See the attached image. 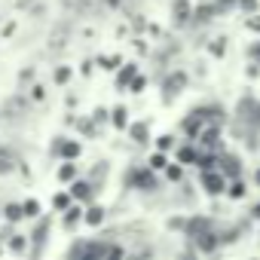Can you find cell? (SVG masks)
<instances>
[{
  "instance_id": "cell-1",
  "label": "cell",
  "mask_w": 260,
  "mask_h": 260,
  "mask_svg": "<svg viewBox=\"0 0 260 260\" xmlns=\"http://www.w3.org/2000/svg\"><path fill=\"white\" fill-rule=\"evenodd\" d=\"M25 113H28V101L22 95H13L0 104V116H7V119H22Z\"/></svg>"
},
{
  "instance_id": "cell-2",
  "label": "cell",
  "mask_w": 260,
  "mask_h": 260,
  "mask_svg": "<svg viewBox=\"0 0 260 260\" xmlns=\"http://www.w3.org/2000/svg\"><path fill=\"white\" fill-rule=\"evenodd\" d=\"M61 4H64V10H71V13H77V16L95 13V0H61Z\"/></svg>"
},
{
  "instance_id": "cell-3",
  "label": "cell",
  "mask_w": 260,
  "mask_h": 260,
  "mask_svg": "<svg viewBox=\"0 0 260 260\" xmlns=\"http://www.w3.org/2000/svg\"><path fill=\"white\" fill-rule=\"evenodd\" d=\"M68 37H71L68 28H55V31L49 34V49H52V52H61V49L68 46Z\"/></svg>"
},
{
  "instance_id": "cell-4",
  "label": "cell",
  "mask_w": 260,
  "mask_h": 260,
  "mask_svg": "<svg viewBox=\"0 0 260 260\" xmlns=\"http://www.w3.org/2000/svg\"><path fill=\"white\" fill-rule=\"evenodd\" d=\"M196 245H199L202 251H214V248H217V236H214V233H208V226H205V230H199V233H196Z\"/></svg>"
},
{
  "instance_id": "cell-5",
  "label": "cell",
  "mask_w": 260,
  "mask_h": 260,
  "mask_svg": "<svg viewBox=\"0 0 260 260\" xmlns=\"http://www.w3.org/2000/svg\"><path fill=\"white\" fill-rule=\"evenodd\" d=\"M184 83H187L184 74H172V77L166 80V92H169V95H178V92L184 89Z\"/></svg>"
},
{
  "instance_id": "cell-6",
  "label": "cell",
  "mask_w": 260,
  "mask_h": 260,
  "mask_svg": "<svg viewBox=\"0 0 260 260\" xmlns=\"http://www.w3.org/2000/svg\"><path fill=\"white\" fill-rule=\"evenodd\" d=\"M55 153H61V156H80V144L58 138V144H55Z\"/></svg>"
},
{
  "instance_id": "cell-7",
  "label": "cell",
  "mask_w": 260,
  "mask_h": 260,
  "mask_svg": "<svg viewBox=\"0 0 260 260\" xmlns=\"http://www.w3.org/2000/svg\"><path fill=\"white\" fill-rule=\"evenodd\" d=\"M202 184H205L208 193H220V190H223V178H220V175H205Z\"/></svg>"
},
{
  "instance_id": "cell-8",
  "label": "cell",
  "mask_w": 260,
  "mask_h": 260,
  "mask_svg": "<svg viewBox=\"0 0 260 260\" xmlns=\"http://www.w3.org/2000/svg\"><path fill=\"white\" fill-rule=\"evenodd\" d=\"M16 169V156L13 153H4V150H0V175H10Z\"/></svg>"
},
{
  "instance_id": "cell-9",
  "label": "cell",
  "mask_w": 260,
  "mask_h": 260,
  "mask_svg": "<svg viewBox=\"0 0 260 260\" xmlns=\"http://www.w3.org/2000/svg\"><path fill=\"white\" fill-rule=\"evenodd\" d=\"M175 16H178V22H187V16H190L187 0H175Z\"/></svg>"
},
{
  "instance_id": "cell-10",
  "label": "cell",
  "mask_w": 260,
  "mask_h": 260,
  "mask_svg": "<svg viewBox=\"0 0 260 260\" xmlns=\"http://www.w3.org/2000/svg\"><path fill=\"white\" fill-rule=\"evenodd\" d=\"M74 196H80V199H89L92 196V187L89 184H74V190H71Z\"/></svg>"
},
{
  "instance_id": "cell-11",
  "label": "cell",
  "mask_w": 260,
  "mask_h": 260,
  "mask_svg": "<svg viewBox=\"0 0 260 260\" xmlns=\"http://www.w3.org/2000/svg\"><path fill=\"white\" fill-rule=\"evenodd\" d=\"M86 220H89V223H101V220H104V211H101V208H89Z\"/></svg>"
},
{
  "instance_id": "cell-12",
  "label": "cell",
  "mask_w": 260,
  "mask_h": 260,
  "mask_svg": "<svg viewBox=\"0 0 260 260\" xmlns=\"http://www.w3.org/2000/svg\"><path fill=\"white\" fill-rule=\"evenodd\" d=\"M7 217H10V220H19V217H25L22 205H10V208H7Z\"/></svg>"
},
{
  "instance_id": "cell-13",
  "label": "cell",
  "mask_w": 260,
  "mask_h": 260,
  "mask_svg": "<svg viewBox=\"0 0 260 260\" xmlns=\"http://www.w3.org/2000/svg\"><path fill=\"white\" fill-rule=\"evenodd\" d=\"M132 135H135V141H144V138H147V128H144V125H135Z\"/></svg>"
},
{
  "instance_id": "cell-14",
  "label": "cell",
  "mask_w": 260,
  "mask_h": 260,
  "mask_svg": "<svg viewBox=\"0 0 260 260\" xmlns=\"http://www.w3.org/2000/svg\"><path fill=\"white\" fill-rule=\"evenodd\" d=\"M22 211H25L28 217H34V214H37V202H25V205H22Z\"/></svg>"
},
{
  "instance_id": "cell-15",
  "label": "cell",
  "mask_w": 260,
  "mask_h": 260,
  "mask_svg": "<svg viewBox=\"0 0 260 260\" xmlns=\"http://www.w3.org/2000/svg\"><path fill=\"white\" fill-rule=\"evenodd\" d=\"M196 16H199V22H208V16H211V7H202V10H196Z\"/></svg>"
},
{
  "instance_id": "cell-16",
  "label": "cell",
  "mask_w": 260,
  "mask_h": 260,
  "mask_svg": "<svg viewBox=\"0 0 260 260\" xmlns=\"http://www.w3.org/2000/svg\"><path fill=\"white\" fill-rule=\"evenodd\" d=\"M58 175H61V181H71V178H74V166H64Z\"/></svg>"
},
{
  "instance_id": "cell-17",
  "label": "cell",
  "mask_w": 260,
  "mask_h": 260,
  "mask_svg": "<svg viewBox=\"0 0 260 260\" xmlns=\"http://www.w3.org/2000/svg\"><path fill=\"white\" fill-rule=\"evenodd\" d=\"M13 248L22 251V248H25V236H13Z\"/></svg>"
},
{
  "instance_id": "cell-18",
  "label": "cell",
  "mask_w": 260,
  "mask_h": 260,
  "mask_svg": "<svg viewBox=\"0 0 260 260\" xmlns=\"http://www.w3.org/2000/svg\"><path fill=\"white\" fill-rule=\"evenodd\" d=\"M248 55H251V58H254V61H260V43H254V46H251V49H248Z\"/></svg>"
},
{
  "instance_id": "cell-19",
  "label": "cell",
  "mask_w": 260,
  "mask_h": 260,
  "mask_svg": "<svg viewBox=\"0 0 260 260\" xmlns=\"http://www.w3.org/2000/svg\"><path fill=\"white\" fill-rule=\"evenodd\" d=\"M113 116H116V119H113V122H116V125H125V110H116V113H113Z\"/></svg>"
},
{
  "instance_id": "cell-20",
  "label": "cell",
  "mask_w": 260,
  "mask_h": 260,
  "mask_svg": "<svg viewBox=\"0 0 260 260\" xmlns=\"http://www.w3.org/2000/svg\"><path fill=\"white\" fill-rule=\"evenodd\" d=\"M248 28H254V31H260V16H254V19H248Z\"/></svg>"
},
{
  "instance_id": "cell-21",
  "label": "cell",
  "mask_w": 260,
  "mask_h": 260,
  "mask_svg": "<svg viewBox=\"0 0 260 260\" xmlns=\"http://www.w3.org/2000/svg\"><path fill=\"white\" fill-rule=\"evenodd\" d=\"M68 77H71V74H68V71H64V68H61V71H58V74H55V80H58V83H64V80H68Z\"/></svg>"
},
{
  "instance_id": "cell-22",
  "label": "cell",
  "mask_w": 260,
  "mask_h": 260,
  "mask_svg": "<svg viewBox=\"0 0 260 260\" xmlns=\"http://www.w3.org/2000/svg\"><path fill=\"white\" fill-rule=\"evenodd\" d=\"M162 166H166V159H162V156L156 153V156H153V169H162Z\"/></svg>"
},
{
  "instance_id": "cell-23",
  "label": "cell",
  "mask_w": 260,
  "mask_h": 260,
  "mask_svg": "<svg viewBox=\"0 0 260 260\" xmlns=\"http://www.w3.org/2000/svg\"><path fill=\"white\" fill-rule=\"evenodd\" d=\"M104 4H107V7H119V4H122V0H104Z\"/></svg>"
},
{
  "instance_id": "cell-24",
  "label": "cell",
  "mask_w": 260,
  "mask_h": 260,
  "mask_svg": "<svg viewBox=\"0 0 260 260\" xmlns=\"http://www.w3.org/2000/svg\"><path fill=\"white\" fill-rule=\"evenodd\" d=\"M217 4H220V7H230V4H233V0H217Z\"/></svg>"
},
{
  "instance_id": "cell-25",
  "label": "cell",
  "mask_w": 260,
  "mask_h": 260,
  "mask_svg": "<svg viewBox=\"0 0 260 260\" xmlns=\"http://www.w3.org/2000/svg\"><path fill=\"white\" fill-rule=\"evenodd\" d=\"M257 214H260V205H257Z\"/></svg>"
},
{
  "instance_id": "cell-26",
  "label": "cell",
  "mask_w": 260,
  "mask_h": 260,
  "mask_svg": "<svg viewBox=\"0 0 260 260\" xmlns=\"http://www.w3.org/2000/svg\"><path fill=\"white\" fill-rule=\"evenodd\" d=\"M257 181H260V175H257Z\"/></svg>"
}]
</instances>
